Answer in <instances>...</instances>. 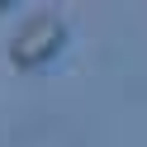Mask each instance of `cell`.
Listing matches in <instances>:
<instances>
[{"mask_svg": "<svg viewBox=\"0 0 147 147\" xmlns=\"http://www.w3.org/2000/svg\"><path fill=\"white\" fill-rule=\"evenodd\" d=\"M62 43H67V19H62L57 10H38V14H29V19L14 29V38H10V62L24 67V71H33V67H43V62L57 57Z\"/></svg>", "mask_w": 147, "mask_h": 147, "instance_id": "6da1fadb", "label": "cell"}]
</instances>
